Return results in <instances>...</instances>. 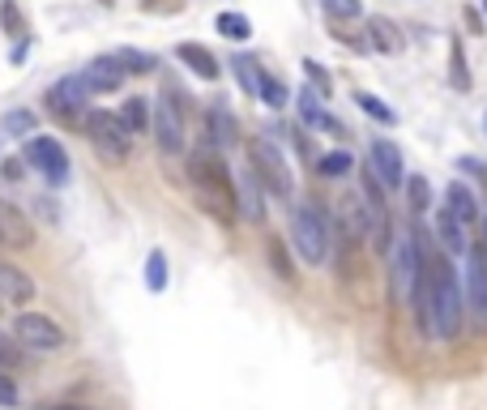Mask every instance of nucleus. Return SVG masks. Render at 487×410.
<instances>
[{
    "instance_id": "39",
    "label": "nucleus",
    "mask_w": 487,
    "mask_h": 410,
    "mask_svg": "<svg viewBox=\"0 0 487 410\" xmlns=\"http://www.w3.org/2000/svg\"><path fill=\"white\" fill-rule=\"evenodd\" d=\"M17 397H22V394H17V385L0 372V406H17Z\"/></svg>"
},
{
    "instance_id": "36",
    "label": "nucleus",
    "mask_w": 487,
    "mask_h": 410,
    "mask_svg": "<svg viewBox=\"0 0 487 410\" xmlns=\"http://www.w3.org/2000/svg\"><path fill=\"white\" fill-rule=\"evenodd\" d=\"M304 73H308L312 90H321L325 99H329V95H334V77H329V73H325V68L317 65V60H304Z\"/></svg>"
},
{
    "instance_id": "30",
    "label": "nucleus",
    "mask_w": 487,
    "mask_h": 410,
    "mask_svg": "<svg viewBox=\"0 0 487 410\" xmlns=\"http://www.w3.org/2000/svg\"><path fill=\"white\" fill-rule=\"evenodd\" d=\"M406 201H410L415 214L432 210V184L423 180V176H406Z\"/></svg>"
},
{
    "instance_id": "22",
    "label": "nucleus",
    "mask_w": 487,
    "mask_h": 410,
    "mask_svg": "<svg viewBox=\"0 0 487 410\" xmlns=\"http://www.w3.org/2000/svg\"><path fill=\"white\" fill-rule=\"evenodd\" d=\"M210 141H214V150H223L235 141V115H231L223 103L210 107Z\"/></svg>"
},
{
    "instance_id": "4",
    "label": "nucleus",
    "mask_w": 487,
    "mask_h": 410,
    "mask_svg": "<svg viewBox=\"0 0 487 410\" xmlns=\"http://www.w3.org/2000/svg\"><path fill=\"white\" fill-rule=\"evenodd\" d=\"M86 132H90V146L107 159V163H124L133 154V137L137 132L129 129V120L115 112H90L86 120Z\"/></svg>"
},
{
    "instance_id": "8",
    "label": "nucleus",
    "mask_w": 487,
    "mask_h": 410,
    "mask_svg": "<svg viewBox=\"0 0 487 410\" xmlns=\"http://www.w3.org/2000/svg\"><path fill=\"white\" fill-rule=\"evenodd\" d=\"M14 338L26 351H39V355H51V351H60V346L69 342V333L51 316H43V312H22L14 321Z\"/></svg>"
},
{
    "instance_id": "13",
    "label": "nucleus",
    "mask_w": 487,
    "mask_h": 410,
    "mask_svg": "<svg viewBox=\"0 0 487 410\" xmlns=\"http://www.w3.org/2000/svg\"><path fill=\"white\" fill-rule=\"evenodd\" d=\"M0 299L5 304H31L34 299V278L14 261H0Z\"/></svg>"
},
{
    "instance_id": "15",
    "label": "nucleus",
    "mask_w": 487,
    "mask_h": 410,
    "mask_svg": "<svg viewBox=\"0 0 487 410\" xmlns=\"http://www.w3.org/2000/svg\"><path fill=\"white\" fill-rule=\"evenodd\" d=\"M34 235H31V223H26V214L17 210L14 201H0V244L9 248H26Z\"/></svg>"
},
{
    "instance_id": "28",
    "label": "nucleus",
    "mask_w": 487,
    "mask_h": 410,
    "mask_svg": "<svg viewBox=\"0 0 487 410\" xmlns=\"http://www.w3.org/2000/svg\"><path fill=\"white\" fill-rule=\"evenodd\" d=\"M112 60H115L120 68H124V73H150V68L159 65V60L150 56V51H137V48H120V51H112Z\"/></svg>"
},
{
    "instance_id": "2",
    "label": "nucleus",
    "mask_w": 487,
    "mask_h": 410,
    "mask_svg": "<svg viewBox=\"0 0 487 410\" xmlns=\"http://www.w3.org/2000/svg\"><path fill=\"white\" fill-rule=\"evenodd\" d=\"M188 184H193L197 201L218 218V223H231L235 218V205H240V193H235V180L223 159L214 154H193L188 159Z\"/></svg>"
},
{
    "instance_id": "12",
    "label": "nucleus",
    "mask_w": 487,
    "mask_h": 410,
    "mask_svg": "<svg viewBox=\"0 0 487 410\" xmlns=\"http://www.w3.org/2000/svg\"><path fill=\"white\" fill-rule=\"evenodd\" d=\"M81 82L90 86V95H112L124 82V68L115 65L112 56H98V60H90V65L81 68Z\"/></svg>"
},
{
    "instance_id": "35",
    "label": "nucleus",
    "mask_w": 487,
    "mask_h": 410,
    "mask_svg": "<svg viewBox=\"0 0 487 410\" xmlns=\"http://www.w3.org/2000/svg\"><path fill=\"white\" fill-rule=\"evenodd\" d=\"M321 9L334 17V22H351V17L363 14V5H359V0H321Z\"/></svg>"
},
{
    "instance_id": "16",
    "label": "nucleus",
    "mask_w": 487,
    "mask_h": 410,
    "mask_svg": "<svg viewBox=\"0 0 487 410\" xmlns=\"http://www.w3.org/2000/svg\"><path fill=\"white\" fill-rule=\"evenodd\" d=\"M445 210L454 214V218H462L466 227H474V223H479V197H474L471 184H462V180L449 184V188H445Z\"/></svg>"
},
{
    "instance_id": "37",
    "label": "nucleus",
    "mask_w": 487,
    "mask_h": 410,
    "mask_svg": "<svg viewBox=\"0 0 487 410\" xmlns=\"http://www.w3.org/2000/svg\"><path fill=\"white\" fill-rule=\"evenodd\" d=\"M17 363H22V351H17V342L0 338V372H9V368H17Z\"/></svg>"
},
{
    "instance_id": "7",
    "label": "nucleus",
    "mask_w": 487,
    "mask_h": 410,
    "mask_svg": "<svg viewBox=\"0 0 487 410\" xmlns=\"http://www.w3.org/2000/svg\"><path fill=\"white\" fill-rule=\"evenodd\" d=\"M462 287H466V316H471V325L479 333H487V252H483V244H471V252H466Z\"/></svg>"
},
{
    "instance_id": "38",
    "label": "nucleus",
    "mask_w": 487,
    "mask_h": 410,
    "mask_svg": "<svg viewBox=\"0 0 487 410\" xmlns=\"http://www.w3.org/2000/svg\"><path fill=\"white\" fill-rule=\"evenodd\" d=\"M142 9L146 14H184V0H142Z\"/></svg>"
},
{
    "instance_id": "46",
    "label": "nucleus",
    "mask_w": 487,
    "mask_h": 410,
    "mask_svg": "<svg viewBox=\"0 0 487 410\" xmlns=\"http://www.w3.org/2000/svg\"><path fill=\"white\" fill-rule=\"evenodd\" d=\"M483 124H487V120H483Z\"/></svg>"
},
{
    "instance_id": "34",
    "label": "nucleus",
    "mask_w": 487,
    "mask_h": 410,
    "mask_svg": "<svg viewBox=\"0 0 487 410\" xmlns=\"http://www.w3.org/2000/svg\"><path fill=\"white\" fill-rule=\"evenodd\" d=\"M120 115L129 120V129H133V132H146L150 124H154V115L146 112V99H129L124 107H120Z\"/></svg>"
},
{
    "instance_id": "31",
    "label": "nucleus",
    "mask_w": 487,
    "mask_h": 410,
    "mask_svg": "<svg viewBox=\"0 0 487 410\" xmlns=\"http://www.w3.org/2000/svg\"><path fill=\"white\" fill-rule=\"evenodd\" d=\"M261 103H265V107H287V103H291V90H287V86L278 82V77H270V73H265V77H261V95H257Z\"/></svg>"
},
{
    "instance_id": "27",
    "label": "nucleus",
    "mask_w": 487,
    "mask_h": 410,
    "mask_svg": "<svg viewBox=\"0 0 487 410\" xmlns=\"http://www.w3.org/2000/svg\"><path fill=\"white\" fill-rule=\"evenodd\" d=\"M355 103H359V112L372 115L376 124H385V129H390V124H398V112H393V107H385V99H376V95H368V90H359Z\"/></svg>"
},
{
    "instance_id": "6",
    "label": "nucleus",
    "mask_w": 487,
    "mask_h": 410,
    "mask_svg": "<svg viewBox=\"0 0 487 410\" xmlns=\"http://www.w3.org/2000/svg\"><path fill=\"white\" fill-rule=\"evenodd\" d=\"M154 146L159 154H184V103H179L176 90H162L159 103H154Z\"/></svg>"
},
{
    "instance_id": "5",
    "label": "nucleus",
    "mask_w": 487,
    "mask_h": 410,
    "mask_svg": "<svg viewBox=\"0 0 487 410\" xmlns=\"http://www.w3.org/2000/svg\"><path fill=\"white\" fill-rule=\"evenodd\" d=\"M248 163H253V176L265 184V193H274V197H282V201L295 193L291 167H287V159L278 154L274 141H265V137L248 141Z\"/></svg>"
},
{
    "instance_id": "26",
    "label": "nucleus",
    "mask_w": 487,
    "mask_h": 410,
    "mask_svg": "<svg viewBox=\"0 0 487 410\" xmlns=\"http://www.w3.org/2000/svg\"><path fill=\"white\" fill-rule=\"evenodd\" d=\"M351 167H355V159H351L346 150H329V154L317 159V176H325V180H338V176H346Z\"/></svg>"
},
{
    "instance_id": "41",
    "label": "nucleus",
    "mask_w": 487,
    "mask_h": 410,
    "mask_svg": "<svg viewBox=\"0 0 487 410\" xmlns=\"http://www.w3.org/2000/svg\"><path fill=\"white\" fill-rule=\"evenodd\" d=\"M22 159H5V171H0V176H5V180H22V176H26V171H22Z\"/></svg>"
},
{
    "instance_id": "1",
    "label": "nucleus",
    "mask_w": 487,
    "mask_h": 410,
    "mask_svg": "<svg viewBox=\"0 0 487 410\" xmlns=\"http://www.w3.org/2000/svg\"><path fill=\"white\" fill-rule=\"evenodd\" d=\"M415 321H419L423 338H436V342H454L466 325V287H462V274L454 269L449 252L427 248L423 296L415 304Z\"/></svg>"
},
{
    "instance_id": "45",
    "label": "nucleus",
    "mask_w": 487,
    "mask_h": 410,
    "mask_svg": "<svg viewBox=\"0 0 487 410\" xmlns=\"http://www.w3.org/2000/svg\"><path fill=\"white\" fill-rule=\"evenodd\" d=\"M479 5H483V14H487V0H479Z\"/></svg>"
},
{
    "instance_id": "29",
    "label": "nucleus",
    "mask_w": 487,
    "mask_h": 410,
    "mask_svg": "<svg viewBox=\"0 0 487 410\" xmlns=\"http://www.w3.org/2000/svg\"><path fill=\"white\" fill-rule=\"evenodd\" d=\"M0 31L9 39H26V17L17 9V0H0Z\"/></svg>"
},
{
    "instance_id": "43",
    "label": "nucleus",
    "mask_w": 487,
    "mask_h": 410,
    "mask_svg": "<svg viewBox=\"0 0 487 410\" xmlns=\"http://www.w3.org/2000/svg\"><path fill=\"white\" fill-rule=\"evenodd\" d=\"M483 252H487V223H483Z\"/></svg>"
},
{
    "instance_id": "17",
    "label": "nucleus",
    "mask_w": 487,
    "mask_h": 410,
    "mask_svg": "<svg viewBox=\"0 0 487 410\" xmlns=\"http://www.w3.org/2000/svg\"><path fill=\"white\" fill-rule=\"evenodd\" d=\"M321 90H299V103H295V107H299V120H304V124H312V129H325V132H342V124L338 120H334V115L325 112L321 107Z\"/></svg>"
},
{
    "instance_id": "32",
    "label": "nucleus",
    "mask_w": 487,
    "mask_h": 410,
    "mask_svg": "<svg viewBox=\"0 0 487 410\" xmlns=\"http://www.w3.org/2000/svg\"><path fill=\"white\" fill-rule=\"evenodd\" d=\"M146 291H154V296L167 291V257H162L159 248L146 257Z\"/></svg>"
},
{
    "instance_id": "33",
    "label": "nucleus",
    "mask_w": 487,
    "mask_h": 410,
    "mask_svg": "<svg viewBox=\"0 0 487 410\" xmlns=\"http://www.w3.org/2000/svg\"><path fill=\"white\" fill-rule=\"evenodd\" d=\"M0 129L9 132V137H26V132H34L39 129V115L34 112H26V107H17V112H9L5 115V124Z\"/></svg>"
},
{
    "instance_id": "9",
    "label": "nucleus",
    "mask_w": 487,
    "mask_h": 410,
    "mask_svg": "<svg viewBox=\"0 0 487 410\" xmlns=\"http://www.w3.org/2000/svg\"><path fill=\"white\" fill-rule=\"evenodd\" d=\"M26 163L34 171H43L48 184H65L69 180V154L65 146L56 141V137H31V146H26Z\"/></svg>"
},
{
    "instance_id": "3",
    "label": "nucleus",
    "mask_w": 487,
    "mask_h": 410,
    "mask_svg": "<svg viewBox=\"0 0 487 410\" xmlns=\"http://www.w3.org/2000/svg\"><path fill=\"white\" fill-rule=\"evenodd\" d=\"M329 218L321 214V205H312V201H299L291 210V248L304 257L308 265H325L329 257Z\"/></svg>"
},
{
    "instance_id": "10",
    "label": "nucleus",
    "mask_w": 487,
    "mask_h": 410,
    "mask_svg": "<svg viewBox=\"0 0 487 410\" xmlns=\"http://www.w3.org/2000/svg\"><path fill=\"white\" fill-rule=\"evenodd\" d=\"M90 99H95V95H90V86L81 82V73H78V77H60V82L48 90V99L43 103H48L51 115H60V120H78Z\"/></svg>"
},
{
    "instance_id": "42",
    "label": "nucleus",
    "mask_w": 487,
    "mask_h": 410,
    "mask_svg": "<svg viewBox=\"0 0 487 410\" xmlns=\"http://www.w3.org/2000/svg\"><path fill=\"white\" fill-rule=\"evenodd\" d=\"M48 410H90V406H48Z\"/></svg>"
},
{
    "instance_id": "11",
    "label": "nucleus",
    "mask_w": 487,
    "mask_h": 410,
    "mask_svg": "<svg viewBox=\"0 0 487 410\" xmlns=\"http://www.w3.org/2000/svg\"><path fill=\"white\" fill-rule=\"evenodd\" d=\"M368 159H372V171L376 180L385 184V188H406V163H402V150L393 146L390 137H376L372 150H368Z\"/></svg>"
},
{
    "instance_id": "25",
    "label": "nucleus",
    "mask_w": 487,
    "mask_h": 410,
    "mask_svg": "<svg viewBox=\"0 0 487 410\" xmlns=\"http://www.w3.org/2000/svg\"><path fill=\"white\" fill-rule=\"evenodd\" d=\"M265 257H270V265H274V274L282 282L295 278V261H291V252H287V244H282L278 235H265Z\"/></svg>"
},
{
    "instance_id": "20",
    "label": "nucleus",
    "mask_w": 487,
    "mask_h": 410,
    "mask_svg": "<svg viewBox=\"0 0 487 410\" xmlns=\"http://www.w3.org/2000/svg\"><path fill=\"white\" fill-rule=\"evenodd\" d=\"M449 82H454V90H471L474 77H471V65H466V48H462V39H449Z\"/></svg>"
},
{
    "instance_id": "40",
    "label": "nucleus",
    "mask_w": 487,
    "mask_h": 410,
    "mask_svg": "<svg viewBox=\"0 0 487 410\" xmlns=\"http://www.w3.org/2000/svg\"><path fill=\"white\" fill-rule=\"evenodd\" d=\"M462 17H466V26H471V34H487L483 17H479V9H474V5H466V9H462Z\"/></svg>"
},
{
    "instance_id": "24",
    "label": "nucleus",
    "mask_w": 487,
    "mask_h": 410,
    "mask_svg": "<svg viewBox=\"0 0 487 410\" xmlns=\"http://www.w3.org/2000/svg\"><path fill=\"white\" fill-rule=\"evenodd\" d=\"M231 73H235V82H240L248 95H261V77H265V68H261L253 56H235V60H231Z\"/></svg>"
},
{
    "instance_id": "44",
    "label": "nucleus",
    "mask_w": 487,
    "mask_h": 410,
    "mask_svg": "<svg viewBox=\"0 0 487 410\" xmlns=\"http://www.w3.org/2000/svg\"><path fill=\"white\" fill-rule=\"evenodd\" d=\"M98 5H115V0H98Z\"/></svg>"
},
{
    "instance_id": "21",
    "label": "nucleus",
    "mask_w": 487,
    "mask_h": 410,
    "mask_svg": "<svg viewBox=\"0 0 487 410\" xmlns=\"http://www.w3.org/2000/svg\"><path fill=\"white\" fill-rule=\"evenodd\" d=\"M261 193H265V184L248 171V176H244V188H240V205H244V218H248V223H261V218H265V197H261Z\"/></svg>"
},
{
    "instance_id": "18",
    "label": "nucleus",
    "mask_w": 487,
    "mask_h": 410,
    "mask_svg": "<svg viewBox=\"0 0 487 410\" xmlns=\"http://www.w3.org/2000/svg\"><path fill=\"white\" fill-rule=\"evenodd\" d=\"M368 43H372L376 51H385V56H398V51L406 48V39H402V31L393 26L390 17H368Z\"/></svg>"
},
{
    "instance_id": "19",
    "label": "nucleus",
    "mask_w": 487,
    "mask_h": 410,
    "mask_svg": "<svg viewBox=\"0 0 487 410\" xmlns=\"http://www.w3.org/2000/svg\"><path fill=\"white\" fill-rule=\"evenodd\" d=\"M176 56H179V65H188L197 77H206V82H218V73H223V68H218V60H214V56L201 48V43H179Z\"/></svg>"
},
{
    "instance_id": "23",
    "label": "nucleus",
    "mask_w": 487,
    "mask_h": 410,
    "mask_svg": "<svg viewBox=\"0 0 487 410\" xmlns=\"http://www.w3.org/2000/svg\"><path fill=\"white\" fill-rule=\"evenodd\" d=\"M214 26H218V34H223L227 43H248V39H253V22H248L244 14H231V9L227 14H218Z\"/></svg>"
},
{
    "instance_id": "14",
    "label": "nucleus",
    "mask_w": 487,
    "mask_h": 410,
    "mask_svg": "<svg viewBox=\"0 0 487 410\" xmlns=\"http://www.w3.org/2000/svg\"><path fill=\"white\" fill-rule=\"evenodd\" d=\"M466 223L462 218H454L449 210H440L436 214V240H440V248L449 252V257H466L471 252V240H466Z\"/></svg>"
}]
</instances>
